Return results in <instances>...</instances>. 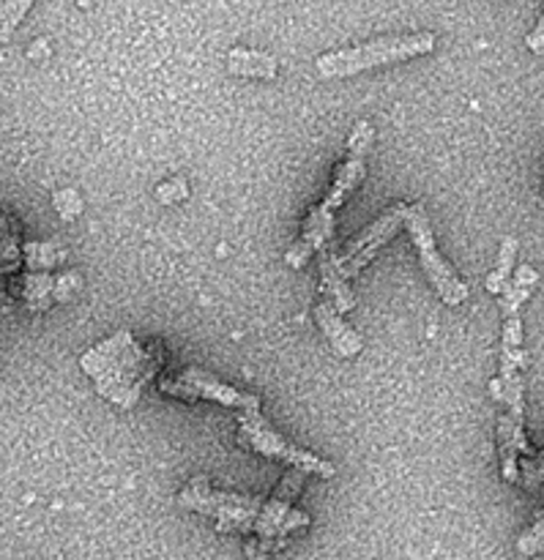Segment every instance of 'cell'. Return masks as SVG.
I'll return each mask as SVG.
<instances>
[{"label":"cell","mask_w":544,"mask_h":560,"mask_svg":"<svg viewBox=\"0 0 544 560\" xmlns=\"http://www.w3.org/2000/svg\"><path fill=\"white\" fill-rule=\"evenodd\" d=\"M239 432L241 438H244L246 446H252L257 454H263V457L288 463L290 468L301 470V474H312L317 476V479H334V476H337V468H334L328 459H321L317 454L304 452V448L285 441L279 432H274V427L261 416V399L252 402L250 408L239 410Z\"/></svg>","instance_id":"5"},{"label":"cell","mask_w":544,"mask_h":560,"mask_svg":"<svg viewBox=\"0 0 544 560\" xmlns=\"http://www.w3.org/2000/svg\"><path fill=\"white\" fill-rule=\"evenodd\" d=\"M405 208L408 206L397 202V206H392L389 211H383L370 228H364L359 235H354V238L343 246V252H332L339 277L350 282L356 273H361L372 260H375L378 252H381L383 246L397 235V230L403 228Z\"/></svg>","instance_id":"7"},{"label":"cell","mask_w":544,"mask_h":560,"mask_svg":"<svg viewBox=\"0 0 544 560\" xmlns=\"http://www.w3.org/2000/svg\"><path fill=\"white\" fill-rule=\"evenodd\" d=\"M31 11V0H9V3H0V44L11 42V33L20 25L22 16Z\"/></svg>","instance_id":"17"},{"label":"cell","mask_w":544,"mask_h":560,"mask_svg":"<svg viewBox=\"0 0 544 560\" xmlns=\"http://www.w3.org/2000/svg\"><path fill=\"white\" fill-rule=\"evenodd\" d=\"M162 361L159 350L142 348L126 328L80 355L82 372L91 377L96 392L120 410L135 408L142 388L162 370Z\"/></svg>","instance_id":"1"},{"label":"cell","mask_w":544,"mask_h":560,"mask_svg":"<svg viewBox=\"0 0 544 560\" xmlns=\"http://www.w3.org/2000/svg\"><path fill=\"white\" fill-rule=\"evenodd\" d=\"M321 284H323V293L328 295L326 301L339 312V315H345V312L354 310L356 295H354V290H350L348 279L339 277L332 255H323V260H321Z\"/></svg>","instance_id":"12"},{"label":"cell","mask_w":544,"mask_h":560,"mask_svg":"<svg viewBox=\"0 0 544 560\" xmlns=\"http://www.w3.org/2000/svg\"><path fill=\"white\" fill-rule=\"evenodd\" d=\"M181 506L217 520L222 534H252L263 512V498L211 490L206 479H192L181 490Z\"/></svg>","instance_id":"4"},{"label":"cell","mask_w":544,"mask_h":560,"mask_svg":"<svg viewBox=\"0 0 544 560\" xmlns=\"http://www.w3.org/2000/svg\"><path fill=\"white\" fill-rule=\"evenodd\" d=\"M77 288H80V273H74V271L60 273V277L55 279L53 301H58V304H66V301H71V295L77 293Z\"/></svg>","instance_id":"21"},{"label":"cell","mask_w":544,"mask_h":560,"mask_svg":"<svg viewBox=\"0 0 544 560\" xmlns=\"http://www.w3.org/2000/svg\"><path fill=\"white\" fill-rule=\"evenodd\" d=\"M175 377H178V383H184V386L189 388L192 402H195V399H213V402L235 410H244L250 408L252 402H257L255 394H244L233 386H224V383H219L217 377L208 375V372L202 370H184Z\"/></svg>","instance_id":"9"},{"label":"cell","mask_w":544,"mask_h":560,"mask_svg":"<svg viewBox=\"0 0 544 560\" xmlns=\"http://www.w3.org/2000/svg\"><path fill=\"white\" fill-rule=\"evenodd\" d=\"M22 257H25L31 273H47L55 262L63 260L66 249L55 244V241H27L22 246Z\"/></svg>","instance_id":"15"},{"label":"cell","mask_w":544,"mask_h":560,"mask_svg":"<svg viewBox=\"0 0 544 560\" xmlns=\"http://www.w3.org/2000/svg\"><path fill=\"white\" fill-rule=\"evenodd\" d=\"M436 49V33H408V36H381L359 47L334 49L315 60V71L323 80L334 77H354L375 66L400 63V60L419 58Z\"/></svg>","instance_id":"3"},{"label":"cell","mask_w":544,"mask_h":560,"mask_svg":"<svg viewBox=\"0 0 544 560\" xmlns=\"http://www.w3.org/2000/svg\"><path fill=\"white\" fill-rule=\"evenodd\" d=\"M315 320H317V328L326 334V339L332 342V348L337 350L343 359H350V355L361 353V348H364L361 337L348 326V323L343 320V315H339V312L334 310L328 301H321V304L315 306Z\"/></svg>","instance_id":"10"},{"label":"cell","mask_w":544,"mask_h":560,"mask_svg":"<svg viewBox=\"0 0 544 560\" xmlns=\"http://www.w3.org/2000/svg\"><path fill=\"white\" fill-rule=\"evenodd\" d=\"M372 140H375V131L372 124L359 120L350 131L348 140V156L339 164L337 173H334V184L328 189V195L323 197V202H317L315 208L306 217L304 228H301V238L290 246L288 262L293 268H301L317 249L328 244L334 238V228H337V211L345 206L350 195L359 189V184L364 180L367 173V156H370Z\"/></svg>","instance_id":"2"},{"label":"cell","mask_w":544,"mask_h":560,"mask_svg":"<svg viewBox=\"0 0 544 560\" xmlns=\"http://www.w3.org/2000/svg\"><path fill=\"white\" fill-rule=\"evenodd\" d=\"M53 290H55V279L49 277V273L27 271L25 277L20 279V290H16V295H22V301H25L31 312H44L53 306Z\"/></svg>","instance_id":"14"},{"label":"cell","mask_w":544,"mask_h":560,"mask_svg":"<svg viewBox=\"0 0 544 560\" xmlns=\"http://www.w3.org/2000/svg\"><path fill=\"white\" fill-rule=\"evenodd\" d=\"M22 249L14 233H0V273H11L20 266Z\"/></svg>","instance_id":"19"},{"label":"cell","mask_w":544,"mask_h":560,"mask_svg":"<svg viewBox=\"0 0 544 560\" xmlns=\"http://www.w3.org/2000/svg\"><path fill=\"white\" fill-rule=\"evenodd\" d=\"M514 257H518V241L504 238L501 252H498L496 268H493V273L487 277V290H490V293H496V295L504 293V288H507L509 279H512Z\"/></svg>","instance_id":"16"},{"label":"cell","mask_w":544,"mask_h":560,"mask_svg":"<svg viewBox=\"0 0 544 560\" xmlns=\"http://www.w3.org/2000/svg\"><path fill=\"white\" fill-rule=\"evenodd\" d=\"M540 465H542V470H544V448H542V454H540Z\"/></svg>","instance_id":"25"},{"label":"cell","mask_w":544,"mask_h":560,"mask_svg":"<svg viewBox=\"0 0 544 560\" xmlns=\"http://www.w3.org/2000/svg\"><path fill=\"white\" fill-rule=\"evenodd\" d=\"M47 55H49L47 42H36L31 49H27V58H47Z\"/></svg>","instance_id":"24"},{"label":"cell","mask_w":544,"mask_h":560,"mask_svg":"<svg viewBox=\"0 0 544 560\" xmlns=\"http://www.w3.org/2000/svg\"><path fill=\"white\" fill-rule=\"evenodd\" d=\"M230 74L239 77H261V80H274L277 77V60L257 49L235 47L228 52Z\"/></svg>","instance_id":"11"},{"label":"cell","mask_w":544,"mask_h":560,"mask_svg":"<svg viewBox=\"0 0 544 560\" xmlns=\"http://www.w3.org/2000/svg\"><path fill=\"white\" fill-rule=\"evenodd\" d=\"M186 195H189V184H186L184 178H170L164 180V184H159L157 189L159 200L170 202V206H173V202H181Z\"/></svg>","instance_id":"22"},{"label":"cell","mask_w":544,"mask_h":560,"mask_svg":"<svg viewBox=\"0 0 544 560\" xmlns=\"http://www.w3.org/2000/svg\"><path fill=\"white\" fill-rule=\"evenodd\" d=\"M536 282H540V273L531 266H520L514 271V279H509V284L501 293V312L504 317H518L520 306L531 299V293L536 290Z\"/></svg>","instance_id":"13"},{"label":"cell","mask_w":544,"mask_h":560,"mask_svg":"<svg viewBox=\"0 0 544 560\" xmlns=\"http://www.w3.org/2000/svg\"><path fill=\"white\" fill-rule=\"evenodd\" d=\"M304 479L306 474H301V470H288L282 479V485H279V490L274 492L271 498H268L266 503H263V512L261 517H257L255 523V530L252 534L257 536V550H252L250 556L263 560L268 550H274V545H277V536L279 530H282V523L288 520V514L293 512V503L296 498H299L301 487H304Z\"/></svg>","instance_id":"8"},{"label":"cell","mask_w":544,"mask_h":560,"mask_svg":"<svg viewBox=\"0 0 544 560\" xmlns=\"http://www.w3.org/2000/svg\"><path fill=\"white\" fill-rule=\"evenodd\" d=\"M53 206H55V211H58L60 219H77L82 213V200L74 189L55 191Z\"/></svg>","instance_id":"20"},{"label":"cell","mask_w":544,"mask_h":560,"mask_svg":"<svg viewBox=\"0 0 544 560\" xmlns=\"http://www.w3.org/2000/svg\"><path fill=\"white\" fill-rule=\"evenodd\" d=\"M525 44H529L531 52H544V14H542V20L536 22L534 31L529 33V38H525Z\"/></svg>","instance_id":"23"},{"label":"cell","mask_w":544,"mask_h":560,"mask_svg":"<svg viewBox=\"0 0 544 560\" xmlns=\"http://www.w3.org/2000/svg\"><path fill=\"white\" fill-rule=\"evenodd\" d=\"M518 552H520V556H525V558L536 556V552H544V514L540 520H536L534 525H531L529 530H525L523 536H520Z\"/></svg>","instance_id":"18"},{"label":"cell","mask_w":544,"mask_h":560,"mask_svg":"<svg viewBox=\"0 0 544 560\" xmlns=\"http://www.w3.org/2000/svg\"><path fill=\"white\" fill-rule=\"evenodd\" d=\"M405 228H408L410 238H414L416 252H419L421 268H425L427 279H430L432 288L438 290L443 304L460 306L468 301V284L454 273V268L449 266L441 257L436 246V235H432V224L427 219V208L421 202H414V206L405 208Z\"/></svg>","instance_id":"6"}]
</instances>
